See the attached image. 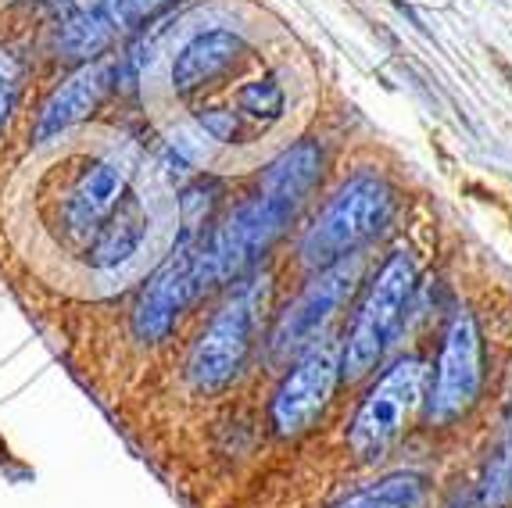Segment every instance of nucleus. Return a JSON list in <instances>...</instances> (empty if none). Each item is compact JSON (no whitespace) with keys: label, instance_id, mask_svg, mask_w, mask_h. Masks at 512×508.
Returning a JSON list of instances; mask_svg holds the SVG:
<instances>
[{"label":"nucleus","instance_id":"9d476101","mask_svg":"<svg viewBox=\"0 0 512 508\" xmlns=\"http://www.w3.org/2000/svg\"><path fill=\"white\" fill-rule=\"evenodd\" d=\"M251 58V40L240 29L212 26L194 33L172 58L169 86L176 97L208 94Z\"/></svg>","mask_w":512,"mask_h":508},{"label":"nucleus","instance_id":"20e7f679","mask_svg":"<svg viewBox=\"0 0 512 508\" xmlns=\"http://www.w3.org/2000/svg\"><path fill=\"white\" fill-rule=\"evenodd\" d=\"M294 226V215L280 204L248 194L230 212H222L208 233L194 240V262L201 297L222 287H233L240 276L262 269V258Z\"/></svg>","mask_w":512,"mask_h":508},{"label":"nucleus","instance_id":"f8f14e48","mask_svg":"<svg viewBox=\"0 0 512 508\" xmlns=\"http://www.w3.org/2000/svg\"><path fill=\"white\" fill-rule=\"evenodd\" d=\"M126 169L115 158H90L61 201V226L72 240H90L111 208L126 197Z\"/></svg>","mask_w":512,"mask_h":508},{"label":"nucleus","instance_id":"aec40b11","mask_svg":"<svg viewBox=\"0 0 512 508\" xmlns=\"http://www.w3.org/2000/svg\"><path fill=\"white\" fill-rule=\"evenodd\" d=\"M197 126L205 129L208 140H219V144H244V119L237 115V108L205 104V108L197 111Z\"/></svg>","mask_w":512,"mask_h":508},{"label":"nucleus","instance_id":"412c9836","mask_svg":"<svg viewBox=\"0 0 512 508\" xmlns=\"http://www.w3.org/2000/svg\"><path fill=\"white\" fill-rule=\"evenodd\" d=\"M11 115V97H8V86L0 83V129H4V122H8Z\"/></svg>","mask_w":512,"mask_h":508},{"label":"nucleus","instance_id":"0eeeda50","mask_svg":"<svg viewBox=\"0 0 512 508\" xmlns=\"http://www.w3.org/2000/svg\"><path fill=\"white\" fill-rule=\"evenodd\" d=\"M359 276H362L359 254L330 265V269L312 272L305 287L294 294V301H287L276 312L273 326L262 337L265 362L291 365L298 355L323 344L326 333H330V322L341 315V308L348 305V297L359 287Z\"/></svg>","mask_w":512,"mask_h":508},{"label":"nucleus","instance_id":"ddd939ff","mask_svg":"<svg viewBox=\"0 0 512 508\" xmlns=\"http://www.w3.org/2000/svg\"><path fill=\"white\" fill-rule=\"evenodd\" d=\"M111 86H115V61H108V58L86 61L79 72H72V76L43 101L40 115H36L33 136L43 144V140H54V136H61L65 129L90 119V115L101 108L104 94H108Z\"/></svg>","mask_w":512,"mask_h":508},{"label":"nucleus","instance_id":"6e6552de","mask_svg":"<svg viewBox=\"0 0 512 508\" xmlns=\"http://www.w3.org/2000/svg\"><path fill=\"white\" fill-rule=\"evenodd\" d=\"M341 387V351L316 344L298 355L269 398V426L280 441H298L316 430V423L333 405V394Z\"/></svg>","mask_w":512,"mask_h":508},{"label":"nucleus","instance_id":"f257e3e1","mask_svg":"<svg viewBox=\"0 0 512 508\" xmlns=\"http://www.w3.org/2000/svg\"><path fill=\"white\" fill-rule=\"evenodd\" d=\"M273 305V276L262 269L240 276L197 333L187 355V383L201 398H219L244 376L255 355L262 315Z\"/></svg>","mask_w":512,"mask_h":508},{"label":"nucleus","instance_id":"a211bd4d","mask_svg":"<svg viewBox=\"0 0 512 508\" xmlns=\"http://www.w3.org/2000/svg\"><path fill=\"white\" fill-rule=\"evenodd\" d=\"M512 505V423L502 441L491 448V458L480 480V508H509Z\"/></svg>","mask_w":512,"mask_h":508},{"label":"nucleus","instance_id":"6ab92c4d","mask_svg":"<svg viewBox=\"0 0 512 508\" xmlns=\"http://www.w3.org/2000/svg\"><path fill=\"white\" fill-rule=\"evenodd\" d=\"M176 0H101V15L111 22L115 33H140L147 22L162 15Z\"/></svg>","mask_w":512,"mask_h":508},{"label":"nucleus","instance_id":"f03ea898","mask_svg":"<svg viewBox=\"0 0 512 508\" xmlns=\"http://www.w3.org/2000/svg\"><path fill=\"white\" fill-rule=\"evenodd\" d=\"M394 212H398V190L391 179L369 165L355 169L319 208L312 226L301 233L298 262L308 272H319L344 258H355L391 226Z\"/></svg>","mask_w":512,"mask_h":508},{"label":"nucleus","instance_id":"4be33fe9","mask_svg":"<svg viewBox=\"0 0 512 508\" xmlns=\"http://www.w3.org/2000/svg\"><path fill=\"white\" fill-rule=\"evenodd\" d=\"M448 508H473V498H466V494H455Z\"/></svg>","mask_w":512,"mask_h":508},{"label":"nucleus","instance_id":"9b49d317","mask_svg":"<svg viewBox=\"0 0 512 508\" xmlns=\"http://www.w3.org/2000/svg\"><path fill=\"white\" fill-rule=\"evenodd\" d=\"M326 169H330V151H326L323 140L319 136H301V140L287 144L276 158H269L258 169L251 194L280 204L298 219L301 208L312 201V194L323 183Z\"/></svg>","mask_w":512,"mask_h":508},{"label":"nucleus","instance_id":"2eb2a0df","mask_svg":"<svg viewBox=\"0 0 512 508\" xmlns=\"http://www.w3.org/2000/svg\"><path fill=\"white\" fill-rule=\"evenodd\" d=\"M430 476L419 469H394V473L366 480L362 487L348 491L330 508H419L430 494Z\"/></svg>","mask_w":512,"mask_h":508},{"label":"nucleus","instance_id":"dca6fc26","mask_svg":"<svg viewBox=\"0 0 512 508\" xmlns=\"http://www.w3.org/2000/svg\"><path fill=\"white\" fill-rule=\"evenodd\" d=\"M115 29H111V22L101 15V8L94 11H65V15L58 18V29H54V51L61 54V58L69 61H97L104 51H108L111 43H115Z\"/></svg>","mask_w":512,"mask_h":508},{"label":"nucleus","instance_id":"39448f33","mask_svg":"<svg viewBox=\"0 0 512 508\" xmlns=\"http://www.w3.org/2000/svg\"><path fill=\"white\" fill-rule=\"evenodd\" d=\"M427 394V362L419 355H398L373 373L348 423V451L359 466L384 462L409 430L412 415Z\"/></svg>","mask_w":512,"mask_h":508},{"label":"nucleus","instance_id":"423d86ee","mask_svg":"<svg viewBox=\"0 0 512 508\" xmlns=\"http://www.w3.org/2000/svg\"><path fill=\"white\" fill-rule=\"evenodd\" d=\"M480 394H484V333L473 308H455L441 333L434 373L419 408V426L452 430L480 405Z\"/></svg>","mask_w":512,"mask_h":508},{"label":"nucleus","instance_id":"7ed1b4c3","mask_svg":"<svg viewBox=\"0 0 512 508\" xmlns=\"http://www.w3.org/2000/svg\"><path fill=\"white\" fill-rule=\"evenodd\" d=\"M419 290V269L409 247H394L376 265L351 312L348 333L341 340V383L369 380L402 333Z\"/></svg>","mask_w":512,"mask_h":508},{"label":"nucleus","instance_id":"1a4fd4ad","mask_svg":"<svg viewBox=\"0 0 512 508\" xmlns=\"http://www.w3.org/2000/svg\"><path fill=\"white\" fill-rule=\"evenodd\" d=\"M194 240H176L165 262L151 272V280L140 290L137 305H133V337L140 344H162L176 322L187 315L190 305L201 301V283H197V262H194Z\"/></svg>","mask_w":512,"mask_h":508},{"label":"nucleus","instance_id":"f3484780","mask_svg":"<svg viewBox=\"0 0 512 508\" xmlns=\"http://www.w3.org/2000/svg\"><path fill=\"white\" fill-rule=\"evenodd\" d=\"M233 104H237L240 119L255 122L262 129H273L287 119V86L280 83L276 72H262V76L237 86Z\"/></svg>","mask_w":512,"mask_h":508},{"label":"nucleus","instance_id":"4468645a","mask_svg":"<svg viewBox=\"0 0 512 508\" xmlns=\"http://www.w3.org/2000/svg\"><path fill=\"white\" fill-rule=\"evenodd\" d=\"M147 226H151V215H147L144 201L133 190H126V197L111 208V215L97 226L94 237L86 240V262L97 272H115L129 265L144 247Z\"/></svg>","mask_w":512,"mask_h":508}]
</instances>
